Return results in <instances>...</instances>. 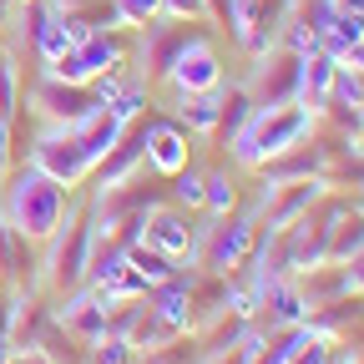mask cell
<instances>
[{"mask_svg":"<svg viewBox=\"0 0 364 364\" xmlns=\"http://www.w3.org/2000/svg\"><path fill=\"white\" fill-rule=\"evenodd\" d=\"M162 6H167L172 16H198V11H203V0H162Z\"/></svg>","mask_w":364,"mask_h":364,"instance_id":"obj_16","label":"cell"},{"mask_svg":"<svg viewBox=\"0 0 364 364\" xmlns=\"http://www.w3.org/2000/svg\"><path fill=\"white\" fill-rule=\"evenodd\" d=\"M127 263H132L136 279H152V284H167V279H172V268H167V258H162L157 248H132Z\"/></svg>","mask_w":364,"mask_h":364,"instance_id":"obj_9","label":"cell"},{"mask_svg":"<svg viewBox=\"0 0 364 364\" xmlns=\"http://www.w3.org/2000/svg\"><path fill=\"white\" fill-rule=\"evenodd\" d=\"M142 142H147V157H152L157 172H182L188 167V142H182V132L152 127V132H142Z\"/></svg>","mask_w":364,"mask_h":364,"instance_id":"obj_6","label":"cell"},{"mask_svg":"<svg viewBox=\"0 0 364 364\" xmlns=\"http://www.w3.org/2000/svg\"><path fill=\"white\" fill-rule=\"evenodd\" d=\"M349 279H354V284H359V289H364V258H359V263H354V273H349Z\"/></svg>","mask_w":364,"mask_h":364,"instance_id":"obj_18","label":"cell"},{"mask_svg":"<svg viewBox=\"0 0 364 364\" xmlns=\"http://www.w3.org/2000/svg\"><path fill=\"white\" fill-rule=\"evenodd\" d=\"M11 233H31V238H46L56 228V213H61V188L41 167H26L11 188Z\"/></svg>","mask_w":364,"mask_h":364,"instance_id":"obj_1","label":"cell"},{"mask_svg":"<svg viewBox=\"0 0 364 364\" xmlns=\"http://www.w3.org/2000/svg\"><path fill=\"white\" fill-rule=\"evenodd\" d=\"M157 6H162V0H117V11H122L127 21H147Z\"/></svg>","mask_w":364,"mask_h":364,"instance_id":"obj_15","label":"cell"},{"mask_svg":"<svg viewBox=\"0 0 364 364\" xmlns=\"http://www.w3.org/2000/svg\"><path fill=\"white\" fill-rule=\"evenodd\" d=\"M334 76H339L334 61H309V66L299 71V81H304V102H324L329 86H334Z\"/></svg>","mask_w":364,"mask_h":364,"instance_id":"obj_7","label":"cell"},{"mask_svg":"<svg viewBox=\"0 0 364 364\" xmlns=\"http://www.w3.org/2000/svg\"><path fill=\"white\" fill-rule=\"evenodd\" d=\"M71 136L81 142V152H86V162H97V157H107L112 147H117V136H122V117H112V112H91L86 122H76L71 127Z\"/></svg>","mask_w":364,"mask_h":364,"instance_id":"obj_5","label":"cell"},{"mask_svg":"<svg viewBox=\"0 0 364 364\" xmlns=\"http://www.w3.org/2000/svg\"><path fill=\"white\" fill-rule=\"evenodd\" d=\"M203 188H208L203 198L213 203V213H223L228 203H233V182H228V177H208V182H203Z\"/></svg>","mask_w":364,"mask_h":364,"instance_id":"obj_13","label":"cell"},{"mask_svg":"<svg viewBox=\"0 0 364 364\" xmlns=\"http://www.w3.org/2000/svg\"><path fill=\"white\" fill-rule=\"evenodd\" d=\"M36 167L51 177L56 188H71V182H76L91 162H86V152H81L76 136H66V142H46V147H36Z\"/></svg>","mask_w":364,"mask_h":364,"instance_id":"obj_3","label":"cell"},{"mask_svg":"<svg viewBox=\"0 0 364 364\" xmlns=\"http://www.w3.org/2000/svg\"><path fill=\"white\" fill-rule=\"evenodd\" d=\"M314 198H318V182H299V188H294V193H289V198L279 203V213H273V223H289V218H294L299 208H309Z\"/></svg>","mask_w":364,"mask_h":364,"instance_id":"obj_11","label":"cell"},{"mask_svg":"<svg viewBox=\"0 0 364 364\" xmlns=\"http://www.w3.org/2000/svg\"><path fill=\"white\" fill-rule=\"evenodd\" d=\"M147 238H152V248L177 253V248H188V228H182L172 213H157V218H152V228H147Z\"/></svg>","mask_w":364,"mask_h":364,"instance_id":"obj_8","label":"cell"},{"mask_svg":"<svg viewBox=\"0 0 364 364\" xmlns=\"http://www.w3.org/2000/svg\"><path fill=\"white\" fill-rule=\"evenodd\" d=\"M182 112L193 117V127H218V117H223L218 102H213V97H198V91H193V107H182Z\"/></svg>","mask_w":364,"mask_h":364,"instance_id":"obj_12","label":"cell"},{"mask_svg":"<svg viewBox=\"0 0 364 364\" xmlns=\"http://www.w3.org/2000/svg\"><path fill=\"white\" fill-rule=\"evenodd\" d=\"M309 132V107H268L253 117V127L238 136V162H263V157H279L289 152L299 136Z\"/></svg>","mask_w":364,"mask_h":364,"instance_id":"obj_2","label":"cell"},{"mask_svg":"<svg viewBox=\"0 0 364 364\" xmlns=\"http://www.w3.org/2000/svg\"><path fill=\"white\" fill-rule=\"evenodd\" d=\"M167 71L177 76L182 91H213V86H218V61H213V51H208L203 41H188Z\"/></svg>","mask_w":364,"mask_h":364,"instance_id":"obj_4","label":"cell"},{"mask_svg":"<svg viewBox=\"0 0 364 364\" xmlns=\"http://www.w3.org/2000/svg\"><path fill=\"white\" fill-rule=\"evenodd\" d=\"M243 253H248V228L238 223V228H228V233L218 238V248H213V268H233Z\"/></svg>","mask_w":364,"mask_h":364,"instance_id":"obj_10","label":"cell"},{"mask_svg":"<svg viewBox=\"0 0 364 364\" xmlns=\"http://www.w3.org/2000/svg\"><path fill=\"white\" fill-rule=\"evenodd\" d=\"M294 354H299V359H294V364H324V349H318V344H309V349H304V344H299V349H294Z\"/></svg>","mask_w":364,"mask_h":364,"instance_id":"obj_17","label":"cell"},{"mask_svg":"<svg viewBox=\"0 0 364 364\" xmlns=\"http://www.w3.org/2000/svg\"><path fill=\"white\" fill-rule=\"evenodd\" d=\"M177 198L182 203H203V177L198 172H177Z\"/></svg>","mask_w":364,"mask_h":364,"instance_id":"obj_14","label":"cell"}]
</instances>
